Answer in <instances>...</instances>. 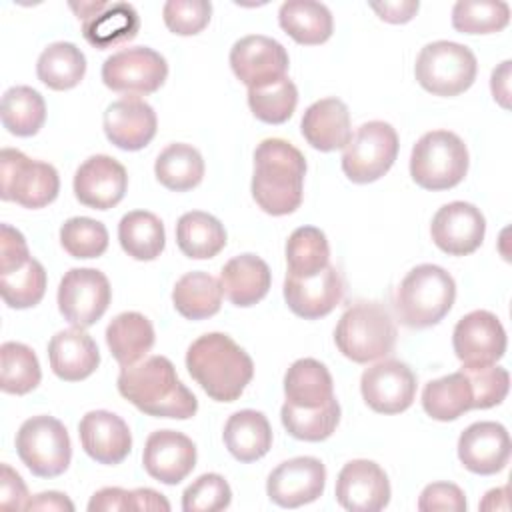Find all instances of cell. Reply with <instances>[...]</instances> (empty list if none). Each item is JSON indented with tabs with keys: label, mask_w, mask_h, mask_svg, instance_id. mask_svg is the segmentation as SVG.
Here are the masks:
<instances>
[{
	"label": "cell",
	"mask_w": 512,
	"mask_h": 512,
	"mask_svg": "<svg viewBox=\"0 0 512 512\" xmlns=\"http://www.w3.org/2000/svg\"><path fill=\"white\" fill-rule=\"evenodd\" d=\"M118 392L140 412L158 418H192L198 410L196 396L178 380L166 356H148L132 366H122Z\"/></svg>",
	"instance_id": "6da1fadb"
},
{
	"label": "cell",
	"mask_w": 512,
	"mask_h": 512,
	"mask_svg": "<svg viewBox=\"0 0 512 512\" xmlns=\"http://www.w3.org/2000/svg\"><path fill=\"white\" fill-rule=\"evenodd\" d=\"M306 160L282 138H266L254 150L252 198L272 216L292 214L302 204Z\"/></svg>",
	"instance_id": "7a4b0ae2"
},
{
	"label": "cell",
	"mask_w": 512,
	"mask_h": 512,
	"mask_svg": "<svg viewBox=\"0 0 512 512\" xmlns=\"http://www.w3.org/2000/svg\"><path fill=\"white\" fill-rule=\"evenodd\" d=\"M186 368L216 402H234L254 376L252 358L226 334L208 332L186 352Z\"/></svg>",
	"instance_id": "3957f363"
},
{
	"label": "cell",
	"mask_w": 512,
	"mask_h": 512,
	"mask_svg": "<svg viewBox=\"0 0 512 512\" xmlns=\"http://www.w3.org/2000/svg\"><path fill=\"white\" fill-rule=\"evenodd\" d=\"M456 300L454 278L436 264L412 268L394 294L398 320L408 328H430L438 324Z\"/></svg>",
	"instance_id": "277c9868"
},
{
	"label": "cell",
	"mask_w": 512,
	"mask_h": 512,
	"mask_svg": "<svg viewBox=\"0 0 512 512\" xmlns=\"http://www.w3.org/2000/svg\"><path fill=\"white\" fill-rule=\"evenodd\" d=\"M396 324L378 302H356L338 320L334 342L338 350L356 364L388 356L396 344Z\"/></svg>",
	"instance_id": "5b68a950"
},
{
	"label": "cell",
	"mask_w": 512,
	"mask_h": 512,
	"mask_svg": "<svg viewBox=\"0 0 512 512\" xmlns=\"http://www.w3.org/2000/svg\"><path fill=\"white\" fill-rule=\"evenodd\" d=\"M468 172V148L450 130L426 132L412 148L410 176L424 190L458 186Z\"/></svg>",
	"instance_id": "8992f818"
},
{
	"label": "cell",
	"mask_w": 512,
	"mask_h": 512,
	"mask_svg": "<svg viewBox=\"0 0 512 512\" xmlns=\"http://www.w3.org/2000/svg\"><path fill=\"white\" fill-rule=\"evenodd\" d=\"M478 72L474 52L458 42L436 40L426 44L414 64L418 84L436 96H458L466 92Z\"/></svg>",
	"instance_id": "52a82bcc"
},
{
	"label": "cell",
	"mask_w": 512,
	"mask_h": 512,
	"mask_svg": "<svg viewBox=\"0 0 512 512\" xmlns=\"http://www.w3.org/2000/svg\"><path fill=\"white\" fill-rule=\"evenodd\" d=\"M16 452L34 476L54 478L66 472L72 444L66 426L58 418L42 414L22 422L16 434Z\"/></svg>",
	"instance_id": "ba28073f"
},
{
	"label": "cell",
	"mask_w": 512,
	"mask_h": 512,
	"mask_svg": "<svg viewBox=\"0 0 512 512\" xmlns=\"http://www.w3.org/2000/svg\"><path fill=\"white\" fill-rule=\"evenodd\" d=\"M0 176L2 200H12L30 210L48 206L60 190V178L52 164L32 160L14 148L0 152Z\"/></svg>",
	"instance_id": "9c48e42d"
},
{
	"label": "cell",
	"mask_w": 512,
	"mask_h": 512,
	"mask_svg": "<svg viewBox=\"0 0 512 512\" xmlns=\"http://www.w3.org/2000/svg\"><path fill=\"white\" fill-rule=\"evenodd\" d=\"M398 146V134L388 122H364L344 148L342 170L356 184L374 182L392 168Z\"/></svg>",
	"instance_id": "30bf717a"
},
{
	"label": "cell",
	"mask_w": 512,
	"mask_h": 512,
	"mask_svg": "<svg viewBox=\"0 0 512 512\" xmlns=\"http://www.w3.org/2000/svg\"><path fill=\"white\" fill-rule=\"evenodd\" d=\"M168 76L164 56L148 46L124 48L108 56L102 64V82L122 94L140 96L156 92Z\"/></svg>",
	"instance_id": "8fae6325"
},
{
	"label": "cell",
	"mask_w": 512,
	"mask_h": 512,
	"mask_svg": "<svg viewBox=\"0 0 512 512\" xmlns=\"http://www.w3.org/2000/svg\"><path fill=\"white\" fill-rule=\"evenodd\" d=\"M110 298V282L96 268H72L58 286L60 314L76 328L96 324L108 310Z\"/></svg>",
	"instance_id": "7c38bea8"
},
{
	"label": "cell",
	"mask_w": 512,
	"mask_h": 512,
	"mask_svg": "<svg viewBox=\"0 0 512 512\" xmlns=\"http://www.w3.org/2000/svg\"><path fill=\"white\" fill-rule=\"evenodd\" d=\"M452 346L462 366L496 364L506 352V330L496 314L474 310L456 322Z\"/></svg>",
	"instance_id": "4fadbf2b"
},
{
	"label": "cell",
	"mask_w": 512,
	"mask_h": 512,
	"mask_svg": "<svg viewBox=\"0 0 512 512\" xmlns=\"http://www.w3.org/2000/svg\"><path fill=\"white\" fill-rule=\"evenodd\" d=\"M286 48L268 36L250 34L234 42L230 50V66L240 82L248 88H262L278 82L288 70Z\"/></svg>",
	"instance_id": "5bb4252c"
},
{
	"label": "cell",
	"mask_w": 512,
	"mask_h": 512,
	"mask_svg": "<svg viewBox=\"0 0 512 512\" xmlns=\"http://www.w3.org/2000/svg\"><path fill=\"white\" fill-rule=\"evenodd\" d=\"M360 392L378 414H400L416 396V376L400 360H382L362 372Z\"/></svg>",
	"instance_id": "9a60e30c"
},
{
	"label": "cell",
	"mask_w": 512,
	"mask_h": 512,
	"mask_svg": "<svg viewBox=\"0 0 512 512\" xmlns=\"http://www.w3.org/2000/svg\"><path fill=\"white\" fill-rule=\"evenodd\" d=\"M326 486V468L314 456H298L278 464L268 480V498L282 508H298L318 500Z\"/></svg>",
	"instance_id": "2e32d148"
},
{
	"label": "cell",
	"mask_w": 512,
	"mask_h": 512,
	"mask_svg": "<svg viewBox=\"0 0 512 512\" xmlns=\"http://www.w3.org/2000/svg\"><path fill=\"white\" fill-rule=\"evenodd\" d=\"M430 234L442 252L468 256L480 248L486 234V220L474 204L456 200L438 208L430 224Z\"/></svg>",
	"instance_id": "e0dca14e"
},
{
	"label": "cell",
	"mask_w": 512,
	"mask_h": 512,
	"mask_svg": "<svg viewBox=\"0 0 512 512\" xmlns=\"http://www.w3.org/2000/svg\"><path fill=\"white\" fill-rule=\"evenodd\" d=\"M336 500L350 512H378L390 502L386 472L372 460H350L338 472Z\"/></svg>",
	"instance_id": "ac0fdd59"
},
{
	"label": "cell",
	"mask_w": 512,
	"mask_h": 512,
	"mask_svg": "<svg viewBox=\"0 0 512 512\" xmlns=\"http://www.w3.org/2000/svg\"><path fill=\"white\" fill-rule=\"evenodd\" d=\"M126 188V168L106 154L90 156L74 174V194L78 202L94 210L114 208L124 198Z\"/></svg>",
	"instance_id": "d6986e66"
},
{
	"label": "cell",
	"mask_w": 512,
	"mask_h": 512,
	"mask_svg": "<svg viewBox=\"0 0 512 512\" xmlns=\"http://www.w3.org/2000/svg\"><path fill=\"white\" fill-rule=\"evenodd\" d=\"M344 296V280L336 266H326L322 272L296 278L286 274L284 280V300L288 308L304 318V320H318L328 316Z\"/></svg>",
	"instance_id": "ffe728a7"
},
{
	"label": "cell",
	"mask_w": 512,
	"mask_h": 512,
	"mask_svg": "<svg viewBox=\"0 0 512 512\" xmlns=\"http://www.w3.org/2000/svg\"><path fill=\"white\" fill-rule=\"evenodd\" d=\"M142 464L154 480L174 486L194 470L196 446L182 432L156 430L146 438Z\"/></svg>",
	"instance_id": "44dd1931"
},
{
	"label": "cell",
	"mask_w": 512,
	"mask_h": 512,
	"mask_svg": "<svg viewBox=\"0 0 512 512\" xmlns=\"http://www.w3.org/2000/svg\"><path fill=\"white\" fill-rule=\"evenodd\" d=\"M510 434L498 422H474L458 438V458L466 470L490 476L506 468L510 460Z\"/></svg>",
	"instance_id": "7402d4cb"
},
{
	"label": "cell",
	"mask_w": 512,
	"mask_h": 512,
	"mask_svg": "<svg viewBox=\"0 0 512 512\" xmlns=\"http://www.w3.org/2000/svg\"><path fill=\"white\" fill-rule=\"evenodd\" d=\"M156 112L138 96H124L104 112V134L120 150H142L156 136Z\"/></svg>",
	"instance_id": "603a6c76"
},
{
	"label": "cell",
	"mask_w": 512,
	"mask_h": 512,
	"mask_svg": "<svg viewBox=\"0 0 512 512\" xmlns=\"http://www.w3.org/2000/svg\"><path fill=\"white\" fill-rule=\"evenodd\" d=\"M78 434L84 452L98 464H120L132 450L128 424L114 412L92 410L82 416Z\"/></svg>",
	"instance_id": "cb8c5ba5"
},
{
	"label": "cell",
	"mask_w": 512,
	"mask_h": 512,
	"mask_svg": "<svg viewBox=\"0 0 512 512\" xmlns=\"http://www.w3.org/2000/svg\"><path fill=\"white\" fill-rule=\"evenodd\" d=\"M300 130L306 142L320 152L346 148L352 138L348 106L340 98H322L306 108Z\"/></svg>",
	"instance_id": "d4e9b609"
},
{
	"label": "cell",
	"mask_w": 512,
	"mask_h": 512,
	"mask_svg": "<svg viewBox=\"0 0 512 512\" xmlns=\"http://www.w3.org/2000/svg\"><path fill=\"white\" fill-rule=\"evenodd\" d=\"M52 372L66 382H78L94 374L100 364V352L90 334L82 328L60 330L48 344Z\"/></svg>",
	"instance_id": "484cf974"
},
{
	"label": "cell",
	"mask_w": 512,
	"mask_h": 512,
	"mask_svg": "<svg viewBox=\"0 0 512 512\" xmlns=\"http://www.w3.org/2000/svg\"><path fill=\"white\" fill-rule=\"evenodd\" d=\"M272 284L268 264L256 254H240L228 260L220 272L222 294L240 308L260 302Z\"/></svg>",
	"instance_id": "4316f807"
},
{
	"label": "cell",
	"mask_w": 512,
	"mask_h": 512,
	"mask_svg": "<svg viewBox=\"0 0 512 512\" xmlns=\"http://www.w3.org/2000/svg\"><path fill=\"white\" fill-rule=\"evenodd\" d=\"M224 444L240 462H254L268 454L272 446V428L268 418L258 410H238L224 426Z\"/></svg>",
	"instance_id": "83f0119b"
},
{
	"label": "cell",
	"mask_w": 512,
	"mask_h": 512,
	"mask_svg": "<svg viewBox=\"0 0 512 512\" xmlns=\"http://www.w3.org/2000/svg\"><path fill=\"white\" fill-rule=\"evenodd\" d=\"M280 28L298 44L316 46L332 36L334 20L326 4L312 0H288L278 10Z\"/></svg>",
	"instance_id": "f1b7e54d"
},
{
	"label": "cell",
	"mask_w": 512,
	"mask_h": 512,
	"mask_svg": "<svg viewBox=\"0 0 512 512\" xmlns=\"http://www.w3.org/2000/svg\"><path fill=\"white\" fill-rule=\"evenodd\" d=\"M106 344L120 366H132L154 346L152 322L140 312H122L108 324Z\"/></svg>",
	"instance_id": "f546056e"
},
{
	"label": "cell",
	"mask_w": 512,
	"mask_h": 512,
	"mask_svg": "<svg viewBox=\"0 0 512 512\" xmlns=\"http://www.w3.org/2000/svg\"><path fill=\"white\" fill-rule=\"evenodd\" d=\"M140 30V18L128 2H108L100 12L82 20V34L98 50L132 40Z\"/></svg>",
	"instance_id": "4dcf8cb0"
},
{
	"label": "cell",
	"mask_w": 512,
	"mask_h": 512,
	"mask_svg": "<svg viewBox=\"0 0 512 512\" xmlns=\"http://www.w3.org/2000/svg\"><path fill=\"white\" fill-rule=\"evenodd\" d=\"M286 402L300 408H316L334 396V382L328 368L314 358L296 360L284 376Z\"/></svg>",
	"instance_id": "1f68e13d"
},
{
	"label": "cell",
	"mask_w": 512,
	"mask_h": 512,
	"mask_svg": "<svg viewBox=\"0 0 512 512\" xmlns=\"http://www.w3.org/2000/svg\"><path fill=\"white\" fill-rule=\"evenodd\" d=\"M424 412L440 422H450L460 418L464 412L474 408L472 388L462 370L448 376L430 380L422 392Z\"/></svg>",
	"instance_id": "d6a6232c"
},
{
	"label": "cell",
	"mask_w": 512,
	"mask_h": 512,
	"mask_svg": "<svg viewBox=\"0 0 512 512\" xmlns=\"http://www.w3.org/2000/svg\"><path fill=\"white\" fill-rule=\"evenodd\" d=\"M176 242L184 256L206 260L226 246V230L212 214L192 210L180 216L176 224Z\"/></svg>",
	"instance_id": "836d02e7"
},
{
	"label": "cell",
	"mask_w": 512,
	"mask_h": 512,
	"mask_svg": "<svg viewBox=\"0 0 512 512\" xmlns=\"http://www.w3.org/2000/svg\"><path fill=\"white\" fill-rule=\"evenodd\" d=\"M172 302L178 314L188 320L210 318L222 306L220 280H216L208 272H188L176 282L172 290Z\"/></svg>",
	"instance_id": "e575fe53"
},
{
	"label": "cell",
	"mask_w": 512,
	"mask_h": 512,
	"mask_svg": "<svg viewBox=\"0 0 512 512\" xmlns=\"http://www.w3.org/2000/svg\"><path fill=\"white\" fill-rule=\"evenodd\" d=\"M118 240L122 250L134 260H154L166 244L162 220L146 210H132L118 224Z\"/></svg>",
	"instance_id": "d590c367"
},
{
	"label": "cell",
	"mask_w": 512,
	"mask_h": 512,
	"mask_svg": "<svg viewBox=\"0 0 512 512\" xmlns=\"http://www.w3.org/2000/svg\"><path fill=\"white\" fill-rule=\"evenodd\" d=\"M158 182L174 192H186L196 188L204 178L202 154L184 142L166 146L154 164Z\"/></svg>",
	"instance_id": "8d00e7d4"
},
{
	"label": "cell",
	"mask_w": 512,
	"mask_h": 512,
	"mask_svg": "<svg viewBox=\"0 0 512 512\" xmlns=\"http://www.w3.org/2000/svg\"><path fill=\"white\" fill-rule=\"evenodd\" d=\"M86 72V58L72 42H54L42 50L36 62L38 80L52 90H70L80 84Z\"/></svg>",
	"instance_id": "74e56055"
},
{
	"label": "cell",
	"mask_w": 512,
	"mask_h": 512,
	"mask_svg": "<svg viewBox=\"0 0 512 512\" xmlns=\"http://www.w3.org/2000/svg\"><path fill=\"white\" fill-rule=\"evenodd\" d=\"M0 116L4 128L14 136H34L46 120V102L30 86H12L2 96Z\"/></svg>",
	"instance_id": "f35d334b"
},
{
	"label": "cell",
	"mask_w": 512,
	"mask_h": 512,
	"mask_svg": "<svg viewBox=\"0 0 512 512\" xmlns=\"http://www.w3.org/2000/svg\"><path fill=\"white\" fill-rule=\"evenodd\" d=\"M280 420L290 436L304 442H322L332 436L340 422V404L332 396L328 402L316 408H300L284 402Z\"/></svg>",
	"instance_id": "ab89813d"
},
{
	"label": "cell",
	"mask_w": 512,
	"mask_h": 512,
	"mask_svg": "<svg viewBox=\"0 0 512 512\" xmlns=\"http://www.w3.org/2000/svg\"><path fill=\"white\" fill-rule=\"evenodd\" d=\"M330 260V246L326 234L314 226L296 228L286 242L288 274L308 278L322 272Z\"/></svg>",
	"instance_id": "60d3db41"
},
{
	"label": "cell",
	"mask_w": 512,
	"mask_h": 512,
	"mask_svg": "<svg viewBox=\"0 0 512 512\" xmlns=\"http://www.w3.org/2000/svg\"><path fill=\"white\" fill-rule=\"evenodd\" d=\"M40 362L32 348L22 342L0 346V388L6 394H28L40 384Z\"/></svg>",
	"instance_id": "b9f144b4"
},
{
	"label": "cell",
	"mask_w": 512,
	"mask_h": 512,
	"mask_svg": "<svg viewBox=\"0 0 512 512\" xmlns=\"http://www.w3.org/2000/svg\"><path fill=\"white\" fill-rule=\"evenodd\" d=\"M510 22V6L502 0H460L452 8V26L462 34L500 32Z\"/></svg>",
	"instance_id": "7bdbcfd3"
},
{
	"label": "cell",
	"mask_w": 512,
	"mask_h": 512,
	"mask_svg": "<svg viewBox=\"0 0 512 512\" xmlns=\"http://www.w3.org/2000/svg\"><path fill=\"white\" fill-rule=\"evenodd\" d=\"M44 292L46 270L36 258H30L16 270L0 274V294L10 308H32L44 298Z\"/></svg>",
	"instance_id": "ee69618b"
},
{
	"label": "cell",
	"mask_w": 512,
	"mask_h": 512,
	"mask_svg": "<svg viewBox=\"0 0 512 512\" xmlns=\"http://www.w3.org/2000/svg\"><path fill=\"white\" fill-rule=\"evenodd\" d=\"M296 104L298 90L288 76L262 88H248V106L266 124H284L294 114Z\"/></svg>",
	"instance_id": "f6af8a7d"
},
{
	"label": "cell",
	"mask_w": 512,
	"mask_h": 512,
	"mask_svg": "<svg viewBox=\"0 0 512 512\" xmlns=\"http://www.w3.org/2000/svg\"><path fill=\"white\" fill-rule=\"evenodd\" d=\"M60 244L72 258H98L108 248V230L94 218L74 216L62 224Z\"/></svg>",
	"instance_id": "bcb514c9"
},
{
	"label": "cell",
	"mask_w": 512,
	"mask_h": 512,
	"mask_svg": "<svg viewBox=\"0 0 512 512\" xmlns=\"http://www.w3.org/2000/svg\"><path fill=\"white\" fill-rule=\"evenodd\" d=\"M472 388V398H474V408L486 410L492 406H498L510 388V376L508 370L496 364L488 366H462L460 368Z\"/></svg>",
	"instance_id": "7dc6e473"
},
{
	"label": "cell",
	"mask_w": 512,
	"mask_h": 512,
	"mask_svg": "<svg viewBox=\"0 0 512 512\" xmlns=\"http://www.w3.org/2000/svg\"><path fill=\"white\" fill-rule=\"evenodd\" d=\"M232 502V490L220 474L198 476L182 494L184 512H218Z\"/></svg>",
	"instance_id": "c3c4849f"
},
{
	"label": "cell",
	"mask_w": 512,
	"mask_h": 512,
	"mask_svg": "<svg viewBox=\"0 0 512 512\" xmlns=\"http://www.w3.org/2000/svg\"><path fill=\"white\" fill-rule=\"evenodd\" d=\"M212 16L208 0H168L162 8L164 24L178 36H194L202 32Z\"/></svg>",
	"instance_id": "681fc988"
},
{
	"label": "cell",
	"mask_w": 512,
	"mask_h": 512,
	"mask_svg": "<svg viewBox=\"0 0 512 512\" xmlns=\"http://www.w3.org/2000/svg\"><path fill=\"white\" fill-rule=\"evenodd\" d=\"M418 510L420 512H434V510L462 512L466 510V498L462 488L452 482H432L422 490L418 498Z\"/></svg>",
	"instance_id": "f907efd6"
},
{
	"label": "cell",
	"mask_w": 512,
	"mask_h": 512,
	"mask_svg": "<svg viewBox=\"0 0 512 512\" xmlns=\"http://www.w3.org/2000/svg\"><path fill=\"white\" fill-rule=\"evenodd\" d=\"M30 252L22 232L10 224L0 226V274L20 268L30 260Z\"/></svg>",
	"instance_id": "816d5d0a"
},
{
	"label": "cell",
	"mask_w": 512,
	"mask_h": 512,
	"mask_svg": "<svg viewBox=\"0 0 512 512\" xmlns=\"http://www.w3.org/2000/svg\"><path fill=\"white\" fill-rule=\"evenodd\" d=\"M26 502H28V490L22 476L10 464H2L0 506L4 510H24Z\"/></svg>",
	"instance_id": "f5cc1de1"
},
{
	"label": "cell",
	"mask_w": 512,
	"mask_h": 512,
	"mask_svg": "<svg viewBox=\"0 0 512 512\" xmlns=\"http://www.w3.org/2000/svg\"><path fill=\"white\" fill-rule=\"evenodd\" d=\"M90 512H120V510H132L130 506V492L118 486H108L98 490L90 502H88Z\"/></svg>",
	"instance_id": "db71d44e"
},
{
	"label": "cell",
	"mask_w": 512,
	"mask_h": 512,
	"mask_svg": "<svg viewBox=\"0 0 512 512\" xmlns=\"http://www.w3.org/2000/svg\"><path fill=\"white\" fill-rule=\"evenodd\" d=\"M370 8L390 24H404L410 22L420 4L416 0H396V2H370Z\"/></svg>",
	"instance_id": "11a10c76"
},
{
	"label": "cell",
	"mask_w": 512,
	"mask_h": 512,
	"mask_svg": "<svg viewBox=\"0 0 512 512\" xmlns=\"http://www.w3.org/2000/svg\"><path fill=\"white\" fill-rule=\"evenodd\" d=\"M130 506L132 512H142V510H170V502L156 490L152 488H136L130 490Z\"/></svg>",
	"instance_id": "9f6ffc18"
},
{
	"label": "cell",
	"mask_w": 512,
	"mask_h": 512,
	"mask_svg": "<svg viewBox=\"0 0 512 512\" xmlns=\"http://www.w3.org/2000/svg\"><path fill=\"white\" fill-rule=\"evenodd\" d=\"M24 510H66V512H72L74 504L66 498V494L50 490V492H40V494L28 498Z\"/></svg>",
	"instance_id": "6f0895ef"
},
{
	"label": "cell",
	"mask_w": 512,
	"mask_h": 512,
	"mask_svg": "<svg viewBox=\"0 0 512 512\" xmlns=\"http://www.w3.org/2000/svg\"><path fill=\"white\" fill-rule=\"evenodd\" d=\"M490 88H492L494 100L502 108H508L510 106V102H508V98H510V60H504L498 68H494Z\"/></svg>",
	"instance_id": "680465c9"
},
{
	"label": "cell",
	"mask_w": 512,
	"mask_h": 512,
	"mask_svg": "<svg viewBox=\"0 0 512 512\" xmlns=\"http://www.w3.org/2000/svg\"><path fill=\"white\" fill-rule=\"evenodd\" d=\"M502 496H508V488L504 486V488H494V490H490L486 496H484V500L480 502V508L482 510H496V508H502L500 504H498V498H502Z\"/></svg>",
	"instance_id": "91938a15"
}]
</instances>
